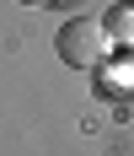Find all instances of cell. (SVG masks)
Here are the masks:
<instances>
[{"label":"cell","instance_id":"obj_3","mask_svg":"<svg viewBox=\"0 0 134 156\" xmlns=\"http://www.w3.org/2000/svg\"><path fill=\"white\" fill-rule=\"evenodd\" d=\"M107 38H113V48H134V0H118L113 11L102 16Z\"/></svg>","mask_w":134,"mask_h":156},{"label":"cell","instance_id":"obj_4","mask_svg":"<svg viewBox=\"0 0 134 156\" xmlns=\"http://www.w3.org/2000/svg\"><path fill=\"white\" fill-rule=\"evenodd\" d=\"M22 5H54V0H22Z\"/></svg>","mask_w":134,"mask_h":156},{"label":"cell","instance_id":"obj_1","mask_svg":"<svg viewBox=\"0 0 134 156\" xmlns=\"http://www.w3.org/2000/svg\"><path fill=\"white\" fill-rule=\"evenodd\" d=\"M54 48H59V59L70 70H102L107 54H113V38L97 16H70L59 32H54Z\"/></svg>","mask_w":134,"mask_h":156},{"label":"cell","instance_id":"obj_2","mask_svg":"<svg viewBox=\"0 0 134 156\" xmlns=\"http://www.w3.org/2000/svg\"><path fill=\"white\" fill-rule=\"evenodd\" d=\"M97 76H102L107 92H134V48H113Z\"/></svg>","mask_w":134,"mask_h":156}]
</instances>
